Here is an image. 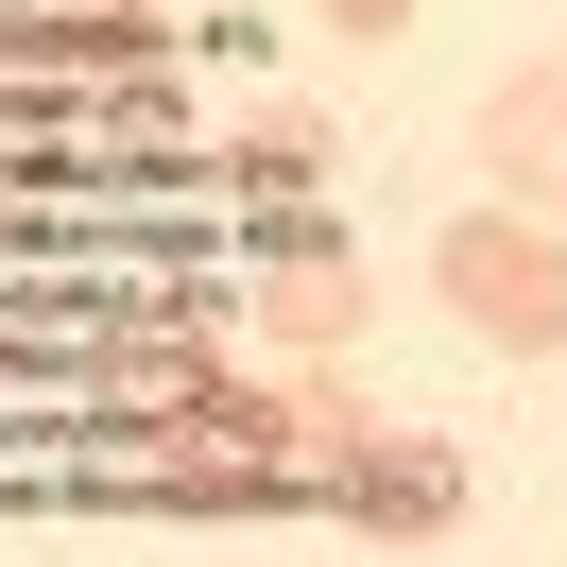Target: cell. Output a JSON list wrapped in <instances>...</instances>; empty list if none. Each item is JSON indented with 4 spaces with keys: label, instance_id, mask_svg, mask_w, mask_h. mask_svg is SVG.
<instances>
[{
    "label": "cell",
    "instance_id": "5b68a950",
    "mask_svg": "<svg viewBox=\"0 0 567 567\" xmlns=\"http://www.w3.org/2000/svg\"><path fill=\"white\" fill-rule=\"evenodd\" d=\"M241 173H258V189H292V173L327 189V121H258V138H241Z\"/></svg>",
    "mask_w": 567,
    "mask_h": 567
},
{
    "label": "cell",
    "instance_id": "6da1fadb",
    "mask_svg": "<svg viewBox=\"0 0 567 567\" xmlns=\"http://www.w3.org/2000/svg\"><path fill=\"white\" fill-rule=\"evenodd\" d=\"M430 258H447V310L482 327L498 361H550L567 344V241H550V207H464Z\"/></svg>",
    "mask_w": 567,
    "mask_h": 567
},
{
    "label": "cell",
    "instance_id": "3957f363",
    "mask_svg": "<svg viewBox=\"0 0 567 567\" xmlns=\"http://www.w3.org/2000/svg\"><path fill=\"white\" fill-rule=\"evenodd\" d=\"M361 310H379V276H361V258L327 241V224L258 258V327H276L292 361H344V344H361Z\"/></svg>",
    "mask_w": 567,
    "mask_h": 567
},
{
    "label": "cell",
    "instance_id": "7a4b0ae2",
    "mask_svg": "<svg viewBox=\"0 0 567 567\" xmlns=\"http://www.w3.org/2000/svg\"><path fill=\"white\" fill-rule=\"evenodd\" d=\"M464 155L498 173V207H550V224H567V52L498 70V86H482V121H464Z\"/></svg>",
    "mask_w": 567,
    "mask_h": 567
},
{
    "label": "cell",
    "instance_id": "277c9868",
    "mask_svg": "<svg viewBox=\"0 0 567 567\" xmlns=\"http://www.w3.org/2000/svg\"><path fill=\"white\" fill-rule=\"evenodd\" d=\"M310 498H344V516H413V533H430V516H464V447H379V430H361Z\"/></svg>",
    "mask_w": 567,
    "mask_h": 567
},
{
    "label": "cell",
    "instance_id": "8992f818",
    "mask_svg": "<svg viewBox=\"0 0 567 567\" xmlns=\"http://www.w3.org/2000/svg\"><path fill=\"white\" fill-rule=\"evenodd\" d=\"M327 35H413V0H327Z\"/></svg>",
    "mask_w": 567,
    "mask_h": 567
}]
</instances>
